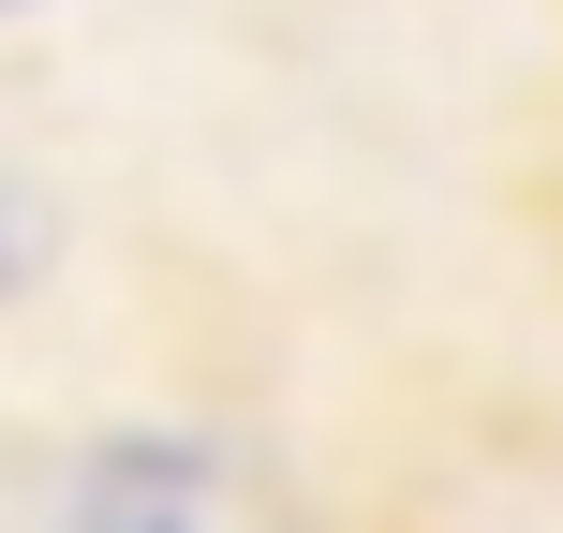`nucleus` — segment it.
Instances as JSON below:
<instances>
[{
	"mask_svg": "<svg viewBox=\"0 0 563 533\" xmlns=\"http://www.w3.org/2000/svg\"><path fill=\"white\" fill-rule=\"evenodd\" d=\"M0 15H45V0H0Z\"/></svg>",
	"mask_w": 563,
	"mask_h": 533,
	"instance_id": "nucleus-4",
	"label": "nucleus"
},
{
	"mask_svg": "<svg viewBox=\"0 0 563 533\" xmlns=\"http://www.w3.org/2000/svg\"><path fill=\"white\" fill-rule=\"evenodd\" d=\"M519 208H534V253L563 267V164H534V193H519Z\"/></svg>",
	"mask_w": 563,
	"mask_h": 533,
	"instance_id": "nucleus-3",
	"label": "nucleus"
},
{
	"mask_svg": "<svg viewBox=\"0 0 563 533\" xmlns=\"http://www.w3.org/2000/svg\"><path fill=\"white\" fill-rule=\"evenodd\" d=\"M59 533H297V504L223 430H104L59 475Z\"/></svg>",
	"mask_w": 563,
	"mask_h": 533,
	"instance_id": "nucleus-1",
	"label": "nucleus"
},
{
	"mask_svg": "<svg viewBox=\"0 0 563 533\" xmlns=\"http://www.w3.org/2000/svg\"><path fill=\"white\" fill-rule=\"evenodd\" d=\"M30 267H45V208L0 178V281H30Z\"/></svg>",
	"mask_w": 563,
	"mask_h": 533,
	"instance_id": "nucleus-2",
	"label": "nucleus"
}]
</instances>
